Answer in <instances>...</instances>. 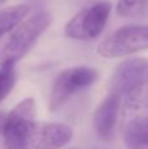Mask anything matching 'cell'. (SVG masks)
<instances>
[{
    "label": "cell",
    "mask_w": 148,
    "mask_h": 149,
    "mask_svg": "<svg viewBox=\"0 0 148 149\" xmlns=\"http://www.w3.org/2000/svg\"><path fill=\"white\" fill-rule=\"evenodd\" d=\"M121 107L122 100L113 93H109L97 106L93 115V127L100 137L106 140L113 137Z\"/></svg>",
    "instance_id": "8"
},
{
    "label": "cell",
    "mask_w": 148,
    "mask_h": 149,
    "mask_svg": "<svg viewBox=\"0 0 148 149\" xmlns=\"http://www.w3.org/2000/svg\"><path fill=\"white\" fill-rule=\"evenodd\" d=\"M17 80L16 63L10 60L0 62V103L9 95Z\"/></svg>",
    "instance_id": "11"
},
{
    "label": "cell",
    "mask_w": 148,
    "mask_h": 149,
    "mask_svg": "<svg viewBox=\"0 0 148 149\" xmlns=\"http://www.w3.org/2000/svg\"><path fill=\"white\" fill-rule=\"evenodd\" d=\"M127 149H148V114H140L127 122L123 130Z\"/></svg>",
    "instance_id": "9"
},
{
    "label": "cell",
    "mask_w": 148,
    "mask_h": 149,
    "mask_svg": "<svg viewBox=\"0 0 148 149\" xmlns=\"http://www.w3.org/2000/svg\"><path fill=\"white\" fill-rule=\"evenodd\" d=\"M37 105L34 98H25L5 115L1 135L5 149H26L30 130L36 122Z\"/></svg>",
    "instance_id": "4"
},
{
    "label": "cell",
    "mask_w": 148,
    "mask_h": 149,
    "mask_svg": "<svg viewBox=\"0 0 148 149\" xmlns=\"http://www.w3.org/2000/svg\"><path fill=\"white\" fill-rule=\"evenodd\" d=\"M52 17L47 10H39L29 18H25L12 31L8 42L3 47L1 60L17 63L37 43L38 38L51 25Z\"/></svg>",
    "instance_id": "2"
},
{
    "label": "cell",
    "mask_w": 148,
    "mask_h": 149,
    "mask_svg": "<svg viewBox=\"0 0 148 149\" xmlns=\"http://www.w3.org/2000/svg\"><path fill=\"white\" fill-rule=\"evenodd\" d=\"M112 12L110 1H98L80 9L64 26V34L75 41H93L106 26Z\"/></svg>",
    "instance_id": "6"
},
{
    "label": "cell",
    "mask_w": 148,
    "mask_h": 149,
    "mask_svg": "<svg viewBox=\"0 0 148 149\" xmlns=\"http://www.w3.org/2000/svg\"><path fill=\"white\" fill-rule=\"evenodd\" d=\"M98 79V72L91 67L77 65L62 71L54 80L49 98L50 111H57L76 93L92 86Z\"/></svg>",
    "instance_id": "5"
},
{
    "label": "cell",
    "mask_w": 148,
    "mask_h": 149,
    "mask_svg": "<svg viewBox=\"0 0 148 149\" xmlns=\"http://www.w3.org/2000/svg\"><path fill=\"white\" fill-rule=\"evenodd\" d=\"M148 0H118L115 12L117 16L123 18L138 17L144 12Z\"/></svg>",
    "instance_id": "12"
},
{
    "label": "cell",
    "mask_w": 148,
    "mask_h": 149,
    "mask_svg": "<svg viewBox=\"0 0 148 149\" xmlns=\"http://www.w3.org/2000/svg\"><path fill=\"white\" fill-rule=\"evenodd\" d=\"M4 1H5V0H0V5H1L3 3H4Z\"/></svg>",
    "instance_id": "13"
},
{
    "label": "cell",
    "mask_w": 148,
    "mask_h": 149,
    "mask_svg": "<svg viewBox=\"0 0 148 149\" xmlns=\"http://www.w3.org/2000/svg\"><path fill=\"white\" fill-rule=\"evenodd\" d=\"M73 149H77V148H73Z\"/></svg>",
    "instance_id": "15"
},
{
    "label": "cell",
    "mask_w": 148,
    "mask_h": 149,
    "mask_svg": "<svg viewBox=\"0 0 148 149\" xmlns=\"http://www.w3.org/2000/svg\"><path fill=\"white\" fill-rule=\"evenodd\" d=\"M147 92H148V79H147Z\"/></svg>",
    "instance_id": "14"
},
{
    "label": "cell",
    "mask_w": 148,
    "mask_h": 149,
    "mask_svg": "<svg viewBox=\"0 0 148 149\" xmlns=\"http://www.w3.org/2000/svg\"><path fill=\"white\" fill-rule=\"evenodd\" d=\"M30 12V7L26 4H16L0 9V38L9 31H13Z\"/></svg>",
    "instance_id": "10"
},
{
    "label": "cell",
    "mask_w": 148,
    "mask_h": 149,
    "mask_svg": "<svg viewBox=\"0 0 148 149\" xmlns=\"http://www.w3.org/2000/svg\"><path fill=\"white\" fill-rule=\"evenodd\" d=\"M147 79L148 60L143 58H130L114 70L109 93L121 97L125 113H135L148 105Z\"/></svg>",
    "instance_id": "1"
},
{
    "label": "cell",
    "mask_w": 148,
    "mask_h": 149,
    "mask_svg": "<svg viewBox=\"0 0 148 149\" xmlns=\"http://www.w3.org/2000/svg\"><path fill=\"white\" fill-rule=\"evenodd\" d=\"M148 50V24H133L118 28L97 46V54L106 59H118Z\"/></svg>",
    "instance_id": "3"
},
{
    "label": "cell",
    "mask_w": 148,
    "mask_h": 149,
    "mask_svg": "<svg viewBox=\"0 0 148 149\" xmlns=\"http://www.w3.org/2000/svg\"><path fill=\"white\" fill-rule=\"evenodd\" d=\"M73 136L72 128L63 123L34 122L28 137L26 149H60Z\"/></svg>",
    "instance_id": "7"
}]
</instances>
